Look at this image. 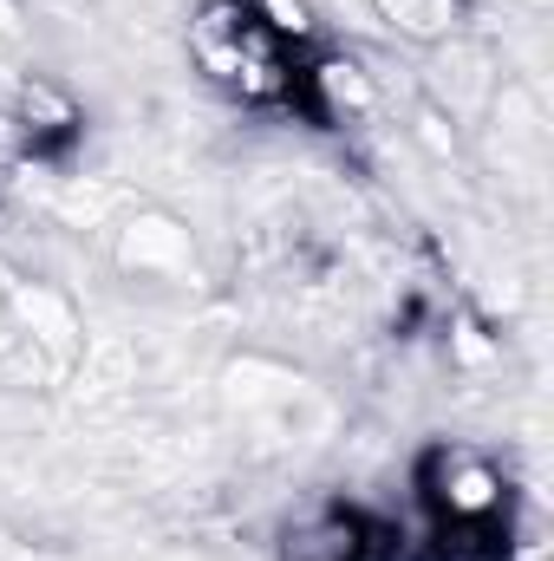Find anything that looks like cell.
<instances>
[{"label":"cell","instance_id":"obj_4","mask_svg":"<svg viewBox=\"0 0 554 561\" xmlns=\"http://www.w3.org/2000/svg\"><path fill=\"white\" fill-rule=\"evenodd\" d=\"M293 561H359L366 556V529L353 516H313L293 529Z\"/></svg>","mask_w":554,"mask_h":561},{"label":"cell","instance_id":"obj_6","mask_svg":"<svg viewBox=\"0 0 554 561\" xmlns=\"http://www.w3.org/2000/svg\"><path fill=\"white\" fill-rule=\"evenodd\" d=\"M313 85H320L326 112H366V105H372V79H366L353 59H326V66H313Z\"/></svg>","mask_w":554,"mask_h":561},{"label":"cell","instance_id":"obj_2","mask_svg":"<svg viewBox=\"0 0 554 561\" xmlns=\"http://www.w3.org/2000/svg\"><path fill=\"white\" fill-rule=\"evenodd\" d=\"M417 483H424V503L450 529H489L509 510V477L483 450H470V444H437L417 463Z\"/></svg>","mask_w":554,"mask_h":561},{"label":"cell","instance_id":"obj_5","mask_svg":"<svg viewBox=\"0 0 554 561\" xmlns=\"http://www.w3.org/2000/svg\"><path fill=\"white\" fill-rule=\"evenodd\" d=\"M372 7L412 39H443L457 26V0H372Z\"/></svg>","mask_w":554,"mask_h":561},{"label":"cell","instance_id":"obj_8","mask_svg":"<svg viewBox=\"0 0 554 561\" xmlns=\"http://www.w3.org/2000/svg\"><path fill=\"white\" fill-rule=\"evenodd\" d=\"M443 561H503V556H496V549H483V542H463L457 556H443Z\"/></svg>","mask_w":554,"mask_h":561},{"label":"cell","instance_id":"obj_3","mask_svg":"<svg viewBox=\"0 0 554 561\" xmlns=\"http://www.w3.org/2000/svg\"><path fill=\"white\" fill-rule=\"evenodd\" d=\"M118 268H131V275H196V242H189V229L176 222V216H157V209H143L131 216L125 229H118Z\"/></svg>","mask_w":554,"mask_h":561},{"label":"cell","instance_id":"obj_1","mask_svg":"<svg viewBox=\"0 0 554 561\" xmlns=\"http://www.w3.org/2000/svg\"><path fill=\"white\" fill-rule=\"evenodd\" d=\"M189 53L209 79H222L229 92L268 105L287 92V46L268 33V20L242 0H209L189 20Z\"/></svg>","mask_w":554,"mask_h":561},{"label":"cell","instance_id":"obj_7","mask_svg":"<svg viewBox=\"0 0 554 561\" xmlns=\"http://www.w3.org/2000/svg\"><path fill=\"white\" fill-rule=\"evenodd\" d=\"M255 13H268V33H275L280 46H287V39H307V33H313V13H307V0H262Z\"/></svg>","mask_w":554,"mask_h":561},{"label":"cell","instance_id":"obj_9","mask_svg":"<svg viewBox=\"0 0 554 561\" xmlns=\"http://www.w3.org/2000/svg\"><path fill=\"white\" fill-rule=\"evenodd\" d=\"M7 26H13V0H0V33H7Z\"/></svg>","mask_w":554,"mask_h":561}]
</instances>
